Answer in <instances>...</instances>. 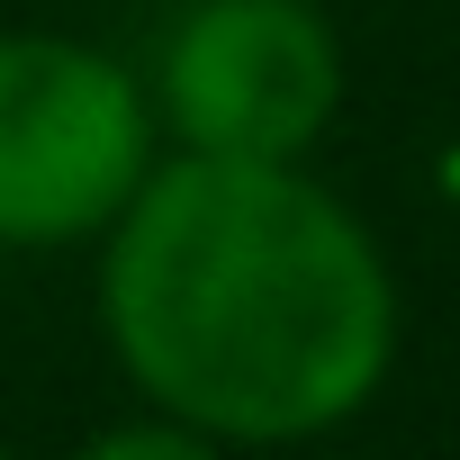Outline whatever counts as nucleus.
<instances>
[{"label": "nucleus", "mask_w": 460, "mask_h": 460, "mask_svg": "<svg viewBox=\"0 0 460 460\" xmlns=\"http://www.w3.org/2000/svg\"><path fill=\"white\" fill-rule=\"evenodd\" d=\"M82 460H217V442L172 415V424H118V433H100Z\"/></svg>", "instance_id": "20e7f679"}, {"label": "nucleus", "mask_w": 460, "mask_h": 460, "mask_svg": "<svg viewBox=\"0 0 460 460\" xmlns=\"http://www.w3.org/2000/svg\"><path fill=\"white\" fill-rule=\"evenodd\" d=\"M154 163L127 64L73 37H0V244H73L118 226Z\"/></svg>", "instance_id": "f03ea898"}, {"label": "nucleus", "mask_w": 460, "mask_h": 460, "mask_svg": "<svg viewBox=\"0 0 460 460\" xmlns=\"http://www.w3.org/2000/svg\"><path fill=\"white\" fill-rule=\"evenodd\" d=\"M100 316L127 379L226 442L343 424L397 352V289L361 217L289 163L181 154L136 181Z\"/></svg>", "instance_id": "f257e3e1"}, {"label": "nucleus", "mask_w": 460, "mask_h": 460, "mask_svg": "<svg viewBox=\"0 0 460 460\" xmlns=\"http://www.w3.org/2000/svg\"><path fill=\"white\" fill-rule=\"evenodd\" d=\"M343 91L334 28L307 0H199L163 46V118L190 154L289 163Z\"/></svg>", "instance_id": "7ed1b4c3"}, {"label": "nucleus", "mask_w": 460, "mask_h": 460, "mask_svg": "<svg viewBox=\"0 0 460 460\" xmlns=\"http://www.w3.org/2000/svg\"><path fill=\"white\" fill-rule=\"evenodd\" d=\"M0 460H10V451H0Z\"/></svg>", "instance_id": "39448f33"}]
</instances>
